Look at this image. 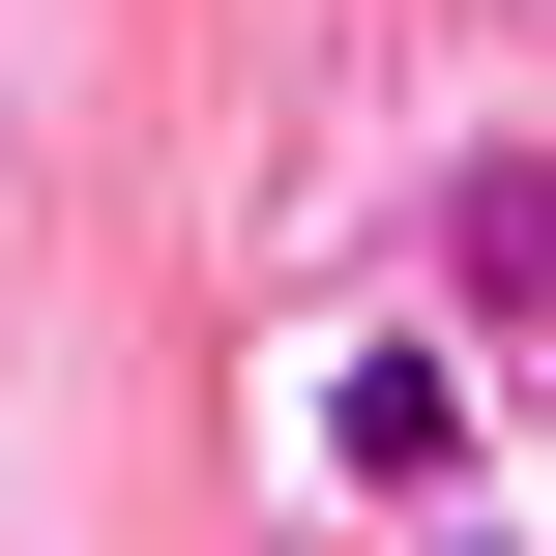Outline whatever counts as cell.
<instances>
[{"mask_svg":"<svg viewBox=\"0 0 556 556\" xmlns=\"http://www.w3.org/2000/svg\"><path fill=\"white\" fill-rule=\"evenodd\" d=\"M323 498H381V528H440L469 498V381L381 323V352H323Z\"/></svg>","mask_w":556,"mask_h":556,"instance_id":"obj_1","label":"cell"},{"mask_svg":"<svg viewBox=\"0 0 556 556\" xmlns=\"http://www.w3.org/2000/svg\"><path fill=\"white\" fill-rule=\"evenodd\" d=\"M440 293L469 323H556V147H469L440 176Z\"/></svg>","mask_w":556,"mask_h":556,"instance_id":"obj_2","label":"cell"},{"mask_svg":"<svg viewBox=\"0 0 556 556\" xmlns=\"http://www.w3.org/2000/svg\"><path fill=\"white\" fill-rule=\"evenodd\" d=\"M410 556H528V528H469V498H440V528H410Z\"/></svg>","mask_w":556,"mask_h":556,"instance_id":"obj_3","label":"cell"}]
</instances>
